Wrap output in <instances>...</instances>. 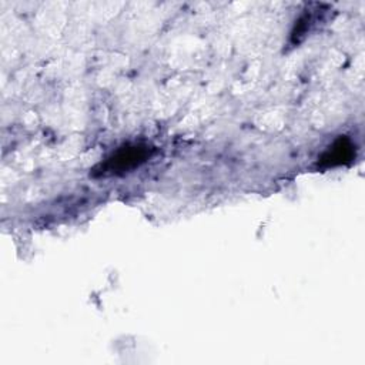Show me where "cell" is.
Here are the masks:
<instances>
[{
	"instance_id": "1",
	"label": "cell",
	"mask_w": 365,
	"mask_h": 365,
	"mask_svg": "<svg viewBox=\"0 0 365 365\" xmlns=\"http://www.w3.org/2000/svg\"><path fill=\"white\" fill-rule=\"evenodd\" d=\"M150 157V148L147 145L141 144H134V145H124L118 148L113 155H110L103 164L101 168L98 170V174L106 175V174H121L127 173Z\"/></svg>"
},
{
	"instance_id": "2",
	"label": "cell",
	"mask_w": 365,
	"mask_h": 365,
	"mask_svg": "<svg viewBox=\"0 0 365 365\" xmlns=\"http://www.w3.org/2000/svg\"><path fill=\"white\" fill-rule=\"evenodd\" d=\"M355 155L354 145L349 138L346 137H339L321 157L319 164L321 165H339V164H346L352 160Z\"/></svg>"
}]
</instances>
